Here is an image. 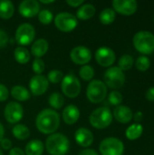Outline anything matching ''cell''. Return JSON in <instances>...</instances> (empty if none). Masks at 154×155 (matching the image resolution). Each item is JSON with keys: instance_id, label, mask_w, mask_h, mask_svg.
Returning <instances> with one entry per match:
<instances>
[{"instance_id": "cell-1", "label": "cell", "mask_w": 154, "mask_h": 155, "mask_svg": "<svg viewBox=\"0 0 154 155\" xmlns=\"http://www.w3.org/2000/svg\"><path fill=\"white\" fill-rule=\"evenodd\" d=\"M37 130L44 134H52L60 126V115L54 109H44L35 119Z\"/></svg>"}, {"instance_id": "cell-2", "label": "cell", "mask_w": 154, "mask_h": 155, "mask_svg": "<svg viewBox=\"0 0 154 155\" xmlns=\"http://www.w3.org/2000/svg\"><path fill=\"white\" fill-rule=\"evenodd\" d=\"M45 148L49 154L65 155L70 149V141L63 134H52L46 138Z\"/></svg>"}, {"instance_id": "cell-3", "label": "cell", "mask_w": 154, "mask_h": 155, "mask_svg": "<svg viewBox=\"0 0 154 155\" xmlns=\"http://www.w3.org/2000/svg\"><path fill=\"white\" fill-rule=\"evenodd\" d=\"M134 48L143 54H152L154 53V35L148 31L136 33L133 39Z\"/></svg>"}, {"instance_id": "cell-4", "label": "cell", "mask_w": 154, "mask_h": 155, "mask_svg": "<svg viewBox=\"0 0 154 155\" xmlns=\"http://www.w3.org/2000/svg\"><path fill=\"white\" fill-rule=\"evenodd\" d=\"M113 114L107 107H99L90 114L89 122L95 129H105L113 122Z\"/></svg>"}, {"instance_id": "cell-5", "label": "cell", "mask_w": 154, "mask_h": 155, "mask_svg": "<svg viewBox=\"0 0 154 155\" xmlns=\"http://www.w3.org/2000/svg\"><path fill=\"white\" fill-rule=\"evenodd\" d=\"M107 95V86L103 81L92 80L86 88V96L93 104L102 103Z\"/></svg>"}, {"instance_id": "cell-6", "label": "cell", "mask_w": 154, "mask_h": 155, "mask_svg": "<svg viewBox=\"0 0 154 155\" xmlns=\"http://www.w3.org/2000/svg\"><path fill=\"white\" fill-rule=\"evenodd\" d=\"M103 80L107 87L119 89L125 84V74L118 66H111L105 71Z\"/></svg>"}, {"instance_id": "cell-7", "label": "cell", "mask_w": 154, "mask_h": 155, "mask_svg": "<svg viewBox=\"0 0 154 155\" xmlns=\"http://www.w3.org/2000/svg\"><path fill=\"white\" fill-rule=\"evenodd\" d=\"M61 89L63 94L68 98L77 97L82 90L80 80L73 74H66L64 76L61 84Z\"/></svg>"}, {"instance_id": "cell-8", "label": "cell", "mask_w": 154, "mask_h": 155, "mask_svg": "<svg viewBox=\"0 0 154 155\" xmlns=\"http://www.w3.org/2000/svg\"><path fill=\"white\" fill-rule=\"evenodd\" d=\"M99 151L102 155H123L124 153V145L116 137H107L101 142Z\"/></svg>"}, {"instance_id": "cell-9", "label": "cell", "mask_w": 154, "mask_h": 155, "mask_svg": "<svg viewBox=\"0 0 154 155\" xmlns=\"http://www.w3.org/2000/svg\"><path fill=\"white\" fill-rule=\"evenodd\" d=\"M35 36V30L34 27L28 23L21 24L15 34V42L20 46H25L32 44Z\"/></svg>"}, {"instance_id": "cell-10", "label": "cell", "mask_w": 154, "mask_h": 155, "mask_svg": "<svg viewBox=\"0 0 154 155\" xmlns=\"http://www.w3.org/2000/svg\"><path fill=\"white\" fill-rule=\"evenodd\" d=\"M54 25L56 28L62 32L68 33L74 30L78 25L75 15L68 12H61L54 17Z\"/></svg>"}, {"instance_id": "cell-11", "label": "cell", "mask_w": 154, "mask_h": 155, "mask_svg": "<svg viewBox=\"0 0 154 155\" xmlns=\"http://www.w3.org/2000/svg\"><path fill=\"white\" fill-rule=\"evenodd\" d=\"M4 115L9 124H18L24 116V108L17 102H9L5 107Z\"/></svg>"}, {"instance_id": "cell-12", "label": "cell", "mask_w": 154, "mask_h": 155, "mask_svg": "<svg viewBox=\"0 0 154 155\" xmlns=\"http://www.w3.org/2000/svg\"><path fill=\"white\" fill-rule=\"evenodd\" d=\"M116 59L113 50L107 46H102L95 52V60L103 67H111Z\"/></svg>"}, {"instance_id": "cell-13", "label": "cell", "mask_w": 154, "mask_h": 155, "mask_svg": "<svg viewBox=\"0 0 154 155\" xmlns=\"http://www.w3.org/2000/svg\"><path fill=\"white\" fill-rule=\"evenodd\" d=\"M70 58L72 62H74L76 64L85 65L92 59V52L86 46L78 45L72 49L70 53Z\"/></svg>"}, {"instance_id": "cell-14", "label": "cell", "mask_w": 154, "mask_h": 155, "mask_svg": "<svg viewBox=\"0 0 154 155\" xmlns=\"http://www.w3.org/2000/svg\"><path fill=\"white\" fill-rule=\"evenodd\" d=\"M49 87L47 78L43 74H35L29 81V88L32 94L35 96L43 95Z\"/></svg>"}, {"instance_id": "cell-15", "label": "cell", "mask_w": 154, "mask_h": 155, "mask_svg": "<svg viewBox=\"0 0 154 155\" xmlns=\"http://www.w3.org/2000/svg\"><path fill=\"white\" fill-rule=\"evenodd\" d=\"M113 10L123 15H132L138 8V3L135 0H114L113 1Z\"/></svg>"}, {"instance_id": "cell-16", "label": "cell", "mask_w": 154, "mask_h": 155, "mask_svg": "<svg viewBox=\"0 0 154 155\" xmlns=\"http://www.w3.org/2000/svg\"><path fill=\"white\" fill-rule=\"evenodd\" d=\"M18 11L23 17L32 18L40 12V4L36 0H24L20 3Z\"/></svg>"}, {"instance_id": "cell-17", "label": "cell", "mask_w": 154, "mask_h": 155, "mask_svg": "<svg viewBox=\"0 0 154 155\" xmlns=\"http://www.w3.org/2000/svg\"><path fill=\"white\" fill-rule=\"evenodd\" d=\"M74 139L78 145L82 147H89L93 143V133L84 127L78 128L74 134Z\"/></svg>"}, {"instance_id": "cell-18", "label": "cell", "mask_w": 154, "mask_h": 155, "mask_svg": "<svg viewBox=\"0 0 154 155\" xmlns=\"http://www.w3.org/2000/svg\"><path fill=\"white\" fill-rule=\"evenodd\" d=\"M113 117H114L120 124H128L133 120V114L130 107L125 105H118L113 110Z\"/></svg>"}, {"instance_id": "cell-19", "label": "cell", "mask_w": 154, "mask_h": 155, "mask_svg": "<svg viewBox=\"0 0 154 155\" xmlns=\"http://www.w3.org/2000/svg\"><path fill=\"white\" fill-rule=\"evenodd\" d=\"M80 114V110L76 105L69 104L63 111L64 122L68 125H73L79 120Z\"/></svg>"}, {"instance_id": "cell-20", "label": "cell", "mask_w": 154, "mask_h": 155, "mask_svg": "<svg viewBox=\"0 0 154 155\" xmlns=\"http://www.w3.org/2000/svg\"><path fill=\"white\" fill-rule=\"evenodd\" d=\"M49 49V44L47 40L44 38H39L34 42L31 46V53L35 58H41L44 56Z\"/></svg>"}, {"instance_id": "cell-21", "label": "cell", "mask_w": 154, "mask_h": 155, "mask_svg": "<svg viewBox=\"0 0 154 155\" xmlns=\"http://www.w3.org/2000/svg\"><path fill=\"white\" fill-rule=\"evenodd\" d=\"M95 12L96 9L93 5L84 4L78 8L76 12V18L81 20H88L95 15Z\"/></svg>"}, {"instance_id": "cell-22", "label": "cell", "mask_w": 154, "mask_h": 155, "mask_svg": "<svg viewBox=\"0 0 154 155\" xmlns=\"http://www.w3.org/2000/svg\"><path fill=\"white\" fill-rule=\"evenodd\" d=\"M11 95L14 99L19 102H25L30 99V92L23 85H15L11 89Z\"/></svg>"}, {"instance_id": "cell-23", "label": "cell", "mask_w": 154, "mask_h": 155, "mask_svg": "<svg viewBox=\"0 0 154 155\" xmlns=\"http://www.w3.org/2000/svg\"><path fill=\"white\" fill-rule=\"evenodd\" d=\"M44 150V145L40 140H32L30 141L25 150V155H42Z\"/></svg>"}, {"instance_id": "cell-24", "label": "cell", "mask_w": 154, "mask_h": 155, "mask_svg": "<svg viewBox=\"0 0 154 155\" xmlns=\"http://www.w3.org/2000/svg\"><path fill=\"white\" fill-rule=\"evenodd\" d=\"M15 13V5L10 0H0V17L9 19Z\"/></svg>"}, {"instance_id": "cell-25", "label": "cell", "mask_w": 154, "mask_h": 155, "mask_svg": "<svg viewBox=\"0 0 154 155\" xmlns=\"http://www.w3.org/2000/svg\"><path fill=\"white\" fill-rule=\"evenodd\" d=\"M13 135L19 141H25L29 138L30 136V130L29 128L22 124H15L12 129Z\"/></svg>"}, {"instance_id": "cell-26", "label": "cell", "mask_w": 154, "mask_h": 155, "mask_svg": "<svg viewBox=\"0 0 154 155\" xmlns=\"http://www.w3.org/2000/svg\"><path fill=\"white\" fill-rule=\"evenodd\" d=\"M143 133V127L141 124H133L130 125L125 132V135L128 140L134 141L139 139Z\"/></svg>"}, {"instance_id": "cell-27", "label": "cell", "mask_w": 154, "mask_h": 155, "mask_svg": "<svg viewBox=\"0 0 154 155\" xmlns=\"http://www.w3.org/2000/svg\"><path fill=\"white\" fill-rule=\"evenodd\" d=\"M14 57L17 63L21 64H27L30 60V53L25 47L17 46L14 50Z\"/></svg>"}, {"instance_id": "cell-28", "label": "cell", "mask_w": 154, "mask_h": 155, "mask_svg": "<svg viewBox=\"0 0 154 155\" xmlns=\"http://www.w3.org/2000/svg\"><path fill=\"white\" fill-rule=\"evenodd\" d=\"M116 17V13L113 8H105L103 9L99 15L100 22L103 25H111L114 22Z\"/></svg>"}, {"instance_id": "cell-29", "label": "cell", "mask_w": 154, "mask_h": 155, "mask_svg": "<svg viewBox=\"0 0 154 155\" xmlns=\"http://www.w3.org/2000/svg\"><path fill=\"white\" fill-rule=\"evenodd\" d=\"M48 103L50 104V106L55 110H58V109H61L64 104V96L58 93V92H54L50 96H49V99H48Z\"/></svg>"}, {"instance_id": "cell-30", "label": "cell", "mask_w": 154, "mask_h": 155, "mask_svg": "<svg viewBox=\"0 0 154 155\" xmlns=\"http://www.w3.org/2000/svg\"><path fill=\"white\" fill-rule=\"evenodd\" d=\"M94 69L93 66L85 64V65H82L81 68L79 69V75L80 77L86 82H91L94 76Z\"/></svg>"}, {"instance_id": "cell-31", "label": "cell", "mask_w": 154, "mask_h": 155, "mask_svg": "<svg viewBox=\"0 0 154 155\" xmlns=\"http://www.w3.org/2000/svg\"><path fill=\"white\" fill-rule=\"evenodd\" d=\"M134 60L133 57L130 54H123L118 61V67L123 72L130 70L133 65Z\"/></svg>"}, {"instance_id": "cell-32", "label": "cell", "mask_w": 154, "mask_h": 155, "mask_svg": "<svg viewBox=\"0 0 154 155\" xmlns=\"http://www.w3.org/2000/svg\"><path fill=\"white\" fill-rule=\"evenodd\" d=\"M135 66L139 71L145 72L151 66V60L146 55H141L137 58L135 62Z\"/></svg>"}, {"instance_id": "cell-33", "label": "cell", "mask_w": 154, "mask_h": 155, "mask_svg": "<svg viewBox=\"0 0 154 155\" xmlns=\"http://www.w3.org/2000/svg\"><path fill=\"white\" fill-rule=\"evenodd\" d=\"M38 20L43 25H49L53 21V13L48 9H43L38 13Z\"/></svg>"}, {"instance_id": "cell-34", "label": "cell", "mask_w": 154, "mask_h": 155, "mask_svg": "<svg viewBox=\"0 0 154 155\" xmlns=\"http://www.w3.org/2000/svg\"><path fill=\"white\" fill-rule=\"evenodd\" d=\"M46 78L49 83L58 84V83L62 82V80L64 78V74L60 70H52L48 73V75Z\"/></svg>"}, {"instance_id": "cell-35", "label": "cell", "mask_w": 154, "mask_h": 155, "mask_svg": "<svg viewBox=\"0 0 154 155\" xmlns=\"http://www.w3.org/2000/svg\"><path fill=\"white\" fill-rule=\"evenodd\" d=\"M108 102L114 106H118L121 105L122 102H123V95L120 92L118 91H113L110 93V94L108 95Z\"/></svg>"}, {"instance_id": "cell-36", "label": "cell", "mask_w": 154, "mask_h": 155, "mask_svg": "<svg viewBox=\"0 0 154 155\" xmlns=\"http://www.w3.org/2000/svg\"><path fill=\"white\" fill-rule=\"evenodd\" d=\"M32 68L36 74H41L44 71L45 64L42 58H34L32 64Z\"/></svg>"}, {"instance_id": "cell-37", "label": "cell", "mask_w": 154, "mask_h": 155, "mask_svg": "<svg viewBox=\"0 0 154 155\" xmlns=\"http://www.w3.org/2000/svg\"><path fill=\"white\" fill-rule=\"evenodd\" d=\"M8 97H9V91L7 87L5 84H0V102L6 101Z\"/></svg>"}, {"instance_id": "cell-38", "label": "cell", "mask_w": 154, "mask_h": 155, "mask_svg": "<svg viewBox=\"0 0 154 155\" xmlns=\"http://www.w3.org/2000/svg\"><path fill=\"white\" fill-rule=\"evenodd\" d=\"M9 41V36L6 34L5 31L3 29H0V48H3L7 45Z\"/></svg>"}, {"instance_id": "cell-39", "label": "cell", "mask_w": 154, "mask_h": 155, "mask_svg": "<svg viewBox=\"0 0 154 155\" xmlns=\"http://www.w3.org/2000/svg\"><path fill=\"white\" fill-rule=\"evenodd\" d=\"M0 146L4 150H11V148H12V142H11V140H9L7 138H3L0 141Z\"/></svg>"}, {"instance_id": "cell-40", "label": "cell", "mask_w": 154, "mask_h": 155, "mask_svg": "<svg viewBox=\"0 0 154 155\" xmlns=\"http://www.w3.org/2000/svg\"><path fill=\"white\" fill-rule=\"evenodd\" d=\"M66 4L72 7H79L84 4V0H67Z\"/></svg>"}, {"instance_id": "cell-41", "label": "cell", "mask_w": 154, "mask_h": 155, "mask_svg": "<svg viewBox=\"0 0 154 155\" xmlns=\"http://www.w3.org/2000/svg\"><path fill=\"white\" fill-rule=\"evenodd\" d=\"M146 99L150 102H154V86L149 88L146 92Z\"/></svg>"}, {"instance_id": "cell-42", "label": "cell", "mask_w": 154, "mask_h": 155, "mask_svg": "<svg viewBox=\"0 0 154 155\" xmlns=\"http://www.w3.org/2000/svg\"><path fill=\"white\" fill-rule=\"evenodd\" d=\"M8 155H25V152L21 148L15 147V148H12L9 151V154Z\"/></svg>"}, {"instance_id": "cell-43", "label": "cell", "mask_w": 154, "mask_h": 155, "mask_svg": "<svg viewBox=\"0 0 154 155\" xmlns=\"http://www.w3.org/2000/svg\"><path fill=\"white\" fill-rule=\"evenodd\" d=\"M78 155H99L98 153L93 149H84Z\"/></svg>"}, {"instance_id": "cell-44", "label": "cell", "mask_w": 154, "mask_h": 155, "mask_svg": "<svg viewBox=\"0 0 154 155\" xmlns=\"http://www.w3.org/2000/svg\"><path fill=\"white\" fill-rule=\"evenodd\" d=\"M143 113L142 112H137V113H135V114L133 115V118H134V120L136 121V122H141L142 120H143Z\"/></svg>"}, {"instance_id": "cell-45", "label": "cell", "mask_w": 154, "mask_h": 155, "mask_svg": "<svg viewBox=\"0 0 154 155\" xmlns=\"http://www.w3.org/2000/svg\"><path fill=\"white\" fill-rule=\"evenodd\" d=\"M4 135H5V128L4 125L0 123V141L4 138Z\"/></svg>"}, {"instance_id": "cell-46", "label": "cell", "mask_w": 154, "mask_h": 155, "mask_svg": "<svg viewBox=\"0 0 154 155\" xmlns=\"http://www.w3.org/2000/svg\"><path fill=\"white\" fill-rule=\"evenodd\" d=\"M40 2H41V3H43V4H52V3H54V0H50V1H45V0H41Z\"/></svg>"}, {"instance_id": "cell-47", "label": "cell", "mask_w": 154, "mask_h": 155, "mask_svg": "<svg viewBox=\"0 0 154 155\" xmlns=\"http://www.w3.org/2000/svg\"><path fill=\"white\" fill-rule=\"evenodd\" d=\"M0 155H4L3 152H2V150H1V148H0Z\"/></svg>"}, {"instance_id": "cell-48", "label": "cell", "mask_w": 154, "mask_h": 155, "mask_svg": "<svg viewBox=\"0 0 154 155\" xmlns=\"http://www.w3.org/2000/svg\"><path fill=\"white\" fill-rule=\"evenodd\" d=\"M153 21H154V19H153Z\"/></svg>"}]
</instances>
